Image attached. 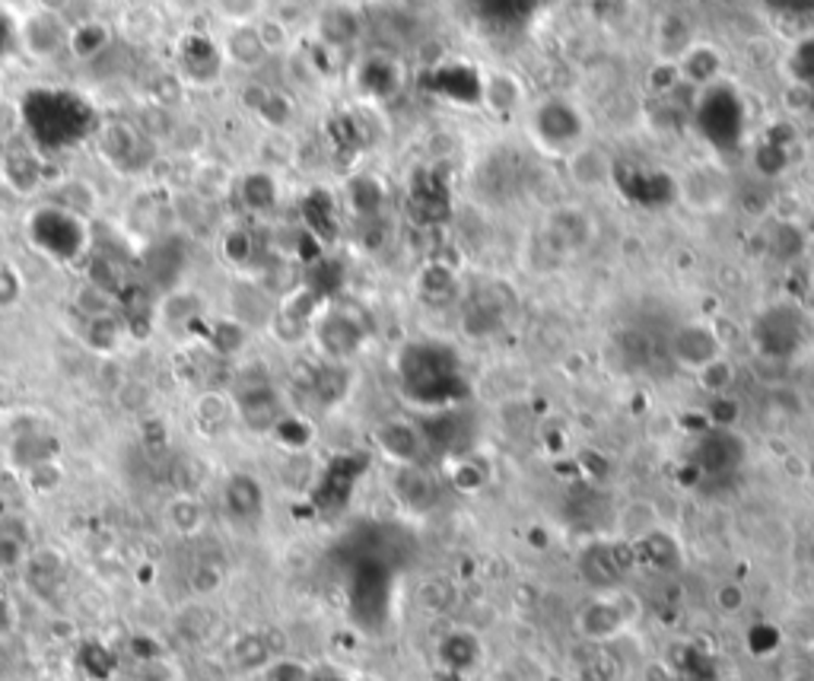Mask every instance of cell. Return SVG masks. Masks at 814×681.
I'll list each match as a JSON object with an SVG mask.
<instances>
[{
  "label": "cell",
  "mask_w": 814,
  "mask_h": 681,
  "mask_svg": "<svg viewBox=\"0 0 814 681\" xmlns=\"http://www.w3.org/2000/svg\"><path fill=\"white\" fill-rule=\"evenodd\" d=\"M526 128H529L531 144L554 160H567L576 147L592 140L582 106L572 99H564V96L538 99L534 106H529Z\"/></svg>",
  "instance_id": "cell-1"
},
{
  "label": "cell",
  "mask_w": 814,
  "mask_h": 681,
  "mask_svg": "<svg viewBox=\"0 0 814 681\" xmlns=\"http://www.w3.org/2000/svg\"><path fill=\"white\" fill-rule=\"evenodd\" d=\"M29 243L39 256L51 258L54 264H71L81 261L89 249V226L77 213L64 211L58 205H45L39 211L29 213L26 220Z\"/></svg>",
  "instance_id": "cell-2"
},
{
  "label": "cell",
  "mask_w": 814,
  "mask_h": 681,
  "mask_svg": "<svg viewBox=\"0 0 814 681\" xmlns=\"http://www.w3.org/2000/svg\"><path fill=\"white\" fill-rule=\"evenodd\" d=\"M643 615V602L633 596L630 590H608L592 596L576 615V631L582 640L592 643H608L627 634Z\"/></svg>",
  "instance_id": "cell-3"
},
{
  "label": "cell",
  "mask_w": 814,
  "mask_h": 681,
  "mask_svg": "<svg viewBox=\"0 0 814 681\" xmlns=\"http://www.w3.org/2000/svg\"><path fill=\"white\" fill-rule=\"evenodd\" d=\"M223 45L203 33H185L175 45V74L185 86H210L223 77Z\"/></svg>",
  "instance_id": "cell-4"
},
{
  "label": "cell",
  "mask_w": 814,
  "mask_h": 681,
  "mask_svg": "<svg viewBox=\"0 0 814 681\" xmlns=\"http://www.w3.org/2000/svg\"><path fill=\"white\" fill-rule=\"evenodd\" d=\"M233 401H236V418L255 433H271L286 414L284 398L268 376H258V380L239 385L233 392Z\"/></svg>",
  "instance_id": "cell-5"
},
{
  "label": "cell",
  "mask_w": 814,
  "mask_h": 681,
  "mask_svg": "<svg viewBox=\"0 0 814 681\" xmlns=\"http://www.w3.org/2000/svg\"><path fill=\"white\" fill-rule=\"evenodd\" d=\"M96 153L102 157L106 166L112 170H137L144 166V153H147V137L140 134L137 125L124 122V119H109L96 131Z\"/></svg>",
  "instance_id": "cell-6"
},
{
  "label": "cell",
  "mask_w": 814,
  "mask_h": 681,
  "mask_svg": "<svg viewBox=\"0 0 814 681\" xmlns=\"http://www.w3.org/2000/svg\"><path fill=\"white\" fill-rule=\"evenodd\" d=\"M363 335L367 332H363L360 319L344 312V309H334V306H325L319 312L316 325H312V338L322 347V354L331 363H341V360L354 357L360 350V344H363Z\"/></svg>",
  "instance_id": "cell-7"
},
{
  "label": "cell",
  "mask_w": 814,
  "mask_h": 681,
  "mask_svg": "<svg viewBox=\"0 0 814 681\" xmlns=\"http://www.w3.org/2000/svg\"><path fill=\"white\" fill-rule=\"evenodd\" d=\"M630 564H633V548L617 542H592L579 554V573L599 593L617 590Z\"/></svg>",
  "instance_id": "cell-8"
},
{
  "label": "cell",
  "mask_w": 814,
  "mask_h": 681,
  "mask_svg": "<svg viewBox=\"0 0 814 681\" xmlns=\"http://www.w3.org/2000/svg\"><path fill=\"white\" fill-rule=\"evenodd\" d=\"M668 347H671L675 363L684 367V370H691V373L703 370L706 363H713L719 357H726V340L706 322H684V325H678L671 332V344Z\"/></svg>",
  "instance_id": "cell-9"
},
{
  "label": "cell",
  "mask_w": 814,
  "mask_h": 681,
  "mask_svg": "<svg viewBox=\"0 0 814 681\" xmlns=\"http://www.w3.org/2000/svg\"><path fill=\"white\" fill-rule=\"evenodd\" d=\"M375 449L395 466V469H407V466H423L427 456V433L423 426L407 421V418H388L375 426Z\"/></svg>",
  "instance_id": "cell-10"
},
{
  "label": "cell",
  "mask_w": 814,
  "mask_h": 681,
  "mask_svg": "<svg viewBox=\"0 0 814 681\" xmlns=\"http://www.w3.org/2000/svg\"><path fill=\"white\" fill-rule=\"evenodd\" d=\"M67 36H71V29L64 26V20H61L51 7L33 10V13L16 26V42H20V48H23L33 61H48V58H54L58 51H64V48H67Z\"/></svg>",
  "instance_id": "cell-11"
},
{
  "label": "cell",
  "mask_w": 814,
  "mask_h": 681,
  "mask_svg": "<svg viewBox=\"0 0 814 681\" xmlns=\"http://www.w3.org/2000/svg\"><path fill=\"white\" fill-rule=\"evenodd\" d=\"M0 185L20 198H33L48 188V163L26 147L7 150L0 157Z\"/></svg>",
  "instance_id": "cell-12"
},
{
  "label": "cell",
  "mask_w": 814,
  "mask_h": 681,
  "mask_svg": "<svg viewBox=\"0 0 814 681\" xmlns=\"http://www.w3.org/2000/svg\"><path fill=\"white\" fill-rule=\"evenodd\" d=\"M560 163H564V170H567L570 182L579 191H602L614 182V157L595 140L576 147L570 157L560 160Z\"/></svg>",
  "instance_id": "cell-13"
},
{
  "label": "cell",
  "mask_w": 814,
  "mask_h": 681,
  "mask_svg": "<svg viewBox=\"0 0 814 681\" xmlns=\"http://www.w3.org/2000/svg\"><path fill=\"white\" fill-rule=\"evenodd\" d=\"M726 58L719 54V48L710 42H691L681 58L675 61V71H678V81L681 84H691L696 89H710V86L723 84V74H726Z\"/></svg>",
  "instance_id": "cell-14"
},
{
  "label": "cell",
  "mask_w": 814,
  "mask_h": 681,
  "mask_svg": "<svg viewBox=\"0 0 814 681\" xmlns=\"http://www.w3.org/2000/svg\"><path fill=\"white\" fill-rule=\"evenodd\" d=\"M223 507L226 516H233L239 525H251L264 516V487L255 474L236 471L223 484Z\"/></svg>",
  "instance_id": "cell-15"
},
{
  "label": "cell",
  "mask_w": 814,
  "mask_h": 681,
  "mask_svg": "<svg viewBox=\"0 0 814 681\" xmlns=\"http://www.w3.org/2000/svg\"><path fill=\"white\" fill-rule=\"evenodd\" d=\"M481 106L488 109L493 119H516L526 115V89L522 81L513 77L509 71H496L481 81Z\"/></svg>",
  "instance_id": "cell-16"
},
{
  "label": "cell",
  "mask_w": 814,
  "mask_h": 681,
  "mask_svg": "<svg viewBox=\"0 0 814 681\" xmlns=\"http://www.w3.org/2000/svg\"><path fill=\"white\" fill-rule=\"evenodd\" d=\"M153 319L169 325V329L192 332V329H198V325L207 322V302H203L195 290L178 287V290H172V294H165V297L160 299Z\"/></svg>",
  "instance_id": "cell-17"
},
{
  "label": "cell",
  "mask_w": 814,
  "mask_h": 681,
  "mask_svg": "<svg viewBox=\"0 0 814 681\" xmlns=\"http://www.w3.org/2000/svg\"><path fill=\"white\" fill-rule=\"evenodd\" d=\"M243 106L271 131H284L289 125V119H293V102L286 99L281 89H271L264 84L245 86Z\"/></svg>",
  "instance_id": "cell-18"
},
{
  "label": "cell",
  "mask_w": 814,
  "mask_h": 681,
  "mask_svg": "<svg viewBox=\"0 0 814 681\" xmlns=\"http://www.w3.org/2000/svg\"><path fill=\"white\" fill-rule=\"evenodd\" d=\"M236 191H239V205L245 211L258 213V216L274 213L278 205H281V182H278L274 172L264 170V166L245 172L239 185H236Z\"/></svg>",
  "instance_id": "cell-19"
},
{
  "label": "cell",
  "mask_w": 814,
  "mask_h": 681,
  "mask_svg": "<svg viewBox=\"0 0 814 681\" xmlns=\"http://www.w3.org/2000/svg\"><path fill=\"white\" fill-rule=\"evenodd\" d=\"M392 491L398 494V500L405 504L407 510H430L440 497V487L433 481V474L423 466H407V469H395L392 478Z\"/></svg>",
  "instance_id": "cell-20"
},
{
  "label": "cell",
  "mask_w": 814,
  "mask_h": 681,
  "mask_svg": "<svg viewBox=\"0 0 814 681\" xmlns=\"http://www.w3.org/2000/svg\"><path fill=\"white\" fill-rule=\"evenodd\" d=\"M630 548H633V557L646 560L655 570L671 573V570L681 567V545L665 529H646V532H640V538L630 542Z\"/></svg>",
  "instance_id": "cell-21"
},
{
  "label": "cell",
  "mask_w": 814,
  "mask_h": 681,
  "mask_svg": "<svg viewBox=\"0 0 814 681\" xmlns=\"http://www.w3.org/2000/svg\"><path fill=\"white\" fill-rule=\"evenodd\" d=\"M220 45H223L226 64H236V67H243V71H255V67H261V64L271 58L264 42H261V36H258V26H255V23H251V26H230L226 39Z\"/></svg>",
  "instance_id": "cell-22"
},
{
  "label": "cell",
  "mask_w": 814,
  "mask_h": 681,
  "mask_svg": "<svg viewBox=\"0 0 814 681\" xmlns=\"http://www.w3.org/2000/svg\"><path fill=\"white\" fill-rule=\"evenodd\" d=\"M33 552L29 525L20 516H0V570H23Z\"/></svg>",
  "instance_id": "cell-23"
},
{
  "label": "cell",
  "mask_w": 814,
  "mask_h": 681,
  "mask_svg": "<svg viewBox=\"0 0 814 681\" xmlns=\"http://www.w3.org/2000/svg\"><path fill=\"white\" fill-rule=\"evenodd\" d=\"M233 421H236V401H233V395H226L220 388L201 392V398L195 401V424L201 426V433L217 436V433H223Z\"/></svg>",
  "instance_id": "cell-24"
},
{
  "label": "cell",
  "mask_w": 814,
  "mask_h": 681,
  "mask_svg": "<svg viewBox=\"0 0 814 681\" xmlns=\"http://www.w3.org/2000/svg\"><path fill=\"white\" fill-rule=\"evenodd\" d=\"M124 338H127V329H124L122 315H115V312L92 315V319L83 322V344H86L89 350L102 354V357L115 354L124 344Z\"/></svg>",
  "instance_id": "cell-25"
},
{
  "label": "cell",
  "mask_w": 814,
  "mask_h": 681,
  "mask_svg": "<svg viewBox=\"0 0 814 681\" xmlns=\"http://www.w3.org/2000/svg\"><path fill=\"white\" fill-rule=\"evenodd\" d=\"M10 459L23 471L36 469L41 462H54L58 459V439L51 433H41V430H26L10 446Z\"/></svg>",
  "instance_id": "cell-26"
},
{
  "label": "cell",
  "mask_w": 814,
  "mask_h": 681,
  "mask_svg": "<svg viewBox=\"0 0 814 681\" xmlns=\"http://www.w3.org/2000/svg\"><path fill=\"white\" fill-rule=\"evenodd\" d=\"M23 577H26L33 593L48 596L64 580V560H61L58 552H33L26 567H23Z\"/></svg>",
  "instance_id": "cell-27"
},
{
  "label": "cell",
  "mask_w": 814,
  "mask_h": 681,
  "mask_svg": "<svg viewBox=\"0 0 814 681\" xmlns=\"http://www.w3.org/2000/svg\"><path fill=\"white\" fill-rule=\"evenodd\" d=\"M109 42H112V29L99 20H86L81 26H74L67 36V48L77 61H96L109 48Z\"/></svg>",
  "instance_id": "cell-28"
},
{
  "label": "cell",
  "mask_w": 814,
  "mask_h": 681,
  "mask_svg": "<svg viewBox=\"0 0 814 681\" xmlns=\"http://www.w3.org/2000/svg\"><path fill=\"white\" fill-rule=\"evenodd\" d=\"M165 522L172 525V532L178 535H198L207 522L203 504L198 500V494H175L165 507Z\"/></svg>",
  "instance_id": "cell-29"
},
{
  "label": "cell",
  "mask_w": 814,
  "mask_h": 681,
  "mask_svg": "<svg viewBox=\"0 0 814 681\" xmlns=\"http://www.w3.org/2000/svg\"><path fill=\"white\" fill-rule=\"evenodd\" d=\"M51 188H58L54 191V198H51V205H58V208H64V211L77 213V216H92V211L99 208V195H96V188L89 185V182H83V178H67V182H58V185H51Z\"/></svg>",
  "instance_id": "cell-30"
},
{
  "label": "cell",
  "mask_w": 814,
  "mask_h": 681,
  "mask_svg": "<svg viewBox=\"0 0 814 681\" xmlns=\"http://www.w3.org/2000/svg\"><path fill=\"white\" fill-rule=\"evenodd\" d=\"M203 329H207V347L217 354V357H230V354H239L245 347V338H248V329H245L243 322H236L233 315H226V319H217V322H203Z\"/></svg>",
  "instance_id": "cell-31"
},
{
  "label": "cell",
  "mask_w": 814,
  "mask_h": 681,
  "mask_svg": "<svg viewBox=\"0 0 814 681\" xmlns=\"http://www.w3.org/2000/svg\"><path fill=\"white\" fill-rule=\"evenodd\" d=\"M357 33H360V23H357V16L347 7H331L325 16H322V23H319V36H322V42L328 48L350 45L357 39Z\"/></svg>",
  "instance_id": "cell-32"
},
{
  "label": "cell",
  "mask_w": 814,
  "mask_h": 681,
  "mask_svg": "<svg viewBox=\"0 0 814 681\" xmlns=\"http://www.w3.org/2000/svg\"><path fill=\"white\" fill-rule=\"evenodd\" d=\"M192 185L201 191L203 198H226L233 188H236V178H233V172L226 170L223 163H217V160H201L198 166H195V175H192Z\"/></svg>",
  "instance_id": "cell-33"
},
{
  "label": "cell",
  "mask_w": 814,
  "mask_h": 681,
  "mask_svg": "<svg viewBox=\"0 0 814 681\" xmlns=\"http://www.w3.org/2000/svg\"><path fill=\"white\" fill-rule=\"evenodd\" d=\"M440 656H443V663H446L452 672H465V669H471L478 663L481 643L471 637L468 631H455V634H448L440 643Z\"/></svg>",
  "instance_id": "cell-34"
},
{
  "label": "cell",
  "mask_w": 814,
  "mask_h": 681,
  "mask_svg": "<svg viewBox=\"0 0 814 681\" xmlns=\"http://www.w3.org/2000/svg\"><path fill=\"white\" fill-rule=\"evenodd\" d=\"M255 236H251V230H245V226H230L223 236H220V256L223 261L233 268V271H245L251 261H255Z\"/></svg>",
  "instance_id": "cell-35"
},
{
  "label": "cell",
  "mask_w": 814,
  "mask_h": 681,
  "mask_svg": "<svg viewBox=\"0 0 814 681\" xmlns=\"http://www.w3.org/2000/svg\"><path fill=\"white\" fill-rule=\"evenodd\" d=\"M693 376H696V385H700L706 395L723 398V395H726L735 383V363L729 360V357H719V360L706 363L703 370H696Z\"/></svg>",
  "instance_id": "cell-36"
},
{
  "label": "cell",
  "mask_w": 814,
  "mask_h": 681,
  "mask_svg": "<svg viewBox=\"0 0 814 681\" xmlns=\"http://www.w3.org/2000/svg\"><path fill=\"white\" fill-rule=\"evenodd\" d=\"M86 284L96 287V290H102L106 297L115 299L122 294L124 284L122 268L115 261H109V258H96L92 264H86Z\"/></svg>",
  "instance_id": "cell-37"
},
{
  "label": "cell",
  "mask_w": 814,
  "mask_h": 681,
  "mask_svg": "<svg viewBox=\"0 0 814 681\" xmlns=\"http://www.w3.org/2000/svg\"><path fill=\"white\" fill-rule=\"evenodd\" d=\"M226 26H251L264 16V0H213Z\"/></svg>",
  "instance_id": "cell-38"
},
{
  "label": "cell",
  "mask_w": 814,
  "mask_h": 681,
  "mask_svg": "<svg viewBox=\"0 0 814 681\" xmlns=\"http://www.w3.org/2000/svg\"><path fill=\"white\" fill-rule=\"evenodd\" d=\"M271 433L281 439V446L293 449V453L306 449V446H309V439H312V426L306 424L303 418H296V414H284V418H281V424L274 426Z\"/></svg>",
  "instance_id": "cell-39"
},
{
  "label": "cell",
  "mask_w": 814,
  "mask_h": 681,
  "mask_svg": "<svg viewBox=\"0 0 814 681\" xmlns=\"http://www.w3.org/2000/svg\"><path fill=\"white\" fill-rule=\"evenodd\" d=\"M150 102L157 109H175L185 96V84L178 81V74H160L157 81H150Z\"/></svg>",
  "instance_id": "cell-40"
},
{
  "label": "cell",
  "mask_w": 814,
  "mask_h": 681,
  "mask_svg": "<svg viewBox=\"0 0 814 681\" xmlns=\"http://www.w3.org/2000/svg\"><path fill=\"white\" fill-rule=\"evenodd\" d=\"M23 290H26V284H23V271H20L13 261H0V306H13V302H20Z\"/></svg>",
  "instance_id": "cell-41"
},
{
  "label": "cell",
  "mask_w": 814,
  "mask_h": 681,
  "mask_svg": "<svg viewBox=\"0 0 814 681\" xmlns=\"http://www.w3.org/2000/svg\"><path fill=\"white\" fill-rule=\"evenodd\" d=\"M258 36H261V42L268 48V54H281L286 51V45H289V33H286V26L281 20H274V16H261L258 23Z\"/></svg>",
  "instance_id": "cell-42"
},
{
  "label": "cell",
  "mask_w": 814,
  "mask_h": 681,
  "mask_svg": "<svg viewBox=\"0 0 814 681\" xmlns=\"http://www.w3.org/2000/svg\"><path fill=\"white\" fill-rule=\"evenodd\" d=\"M23 478H26V484H29L36 494H51V491L61 484V466H58V459H54V462H41L36 469L23 471Z\"/></svg>",
  "instance_id": "cell-43"
},
{
  "label": "cell",
  "mask_w": 814,
  "mask_h": 681,
  "mask_svg": "<svg viewBox=\"0 0 814 681\" xmlns=\"http://www.w3.org/2000/svg\"><path fill=\"white\" fill-rule=\"evenodd\" d=\"M713 605H716L719 615H738L748 605V593L738 583H719L716 593H713Z\"/></svg>",
  "instance_id": "cell-44"
},
{
  "label": "cell",
  "mask_w": 814,
  "mask_h": 681,
  "mask_svg": "<svg viewBox=\"0 0 814 681\" xmlns=\"http://www.w3.org/2000/svg\"><path fill=\"white\" fill-rule=\"evenodd\" d=\"M16 42V26L10 23V16L0 13V54L10 51V45Z\"/></svg>",
  "instance_id": "cell-45"
},
{
  "label": "cell",
  "mask_w": 814,
  "mask_h": 681,
  "mask_svg": "<svg viewBox=\"0 0 814 681\" xmlns=\"http://www.w3.org/2000/svg\"><path fill=\"white\" fill-rule=\"evenodd\" d=\"M3 624H7V602L0 596V631H3Z\"/></svg>",
  "instance_id": "cell-46"
}]
</instances>
